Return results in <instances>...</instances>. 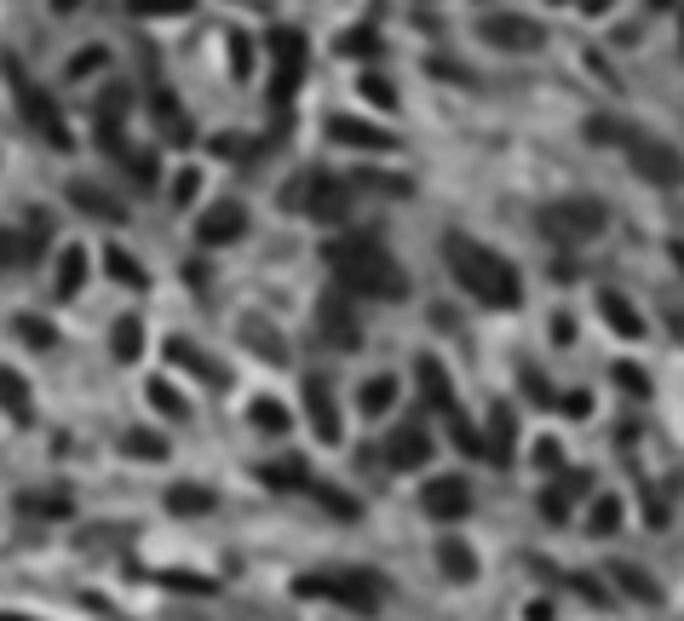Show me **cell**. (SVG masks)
Here are the masks:
<instances>
[{
	"instance_id": "obj_1",
	"label": "cell",
	"mask_w": 684,
	"mask_h": 621,
	"mask_svg": "<svg viewBox=\"0 0 684 621\" xmlns=\"http://www.w3.org/2000/svg\"><path fill=\"white\" fill-rule=\"evenodd\" d=\"M322 265L334 271V288L345 299H403L409 294V276L391 259V248L368 230H345L322 242Z\"/></svg>"
},
{
	"instance_id": "obj_2",
	"label": "cell",
	"mask_w": 684,
	"mask_h": 621,
	"mask_svg": "<svg viewBox=\"0 0 684 621\" xmlns=\"http://www.w3.org/2000/svg\"><path fill=\"white\" fill-rule=\"evenodd\" d=\"M443 259H449V276L460 282V294L478 299L483 311H518L524 305V276L501 248H489V242L466 236V230H449Z\"/></svg>"
},
{
	"instance_id": "obj_3",
	"label": "cell",
	"mask_w": 684,
	"mask_h": 621,
	"mask_svg": "<svg viewBox=\"0 0 684 621\" xmlns=\"http://www.w3.org/2000/svg\"><path fill=\"white\" fill-rule=\"evenodd\" d=\"M299 598H328L340 610H357V616H374L380 598H386V575L363 570V564H345V570H317V575H299L294 581Z\"/></svg>"
},
{
	"instance_id": "obj_4",
	"label": "cell",
	"mask_w": 684,
	"mask_h": 621,
	"mask_svg": "<svg viewBox=\"0 0 684 621\" xmlns=\"http://www.w3.org/2000/svg\"><path fill=\"white\" fill-rule=\"evenodd\" d=\"M604 225H610V207L598 196H558V202L541 207V230L558 248H581V242L604 236Z\"/></svg>"
},
{
	"instance_id": "obj_5",
	"label": "cell",
	"mask_w": 684,
	"mask_h": 621,
	"mask_svg": "<svg viewBox=\"0 0 684 621\" xmlns=\"http://www.w3.org/2000/svg\"><path fill=\"white\" fill-rule=\"evenodd\" d=\"M621 150H627V161H633V173H639L644 184H656V190H679L684 184V150L679 144H667V138L633 127V138H627Z\"/></svg>"
},
{
	"instance_id": "obj_6",
	"label": "cell",
	"mask_w": 684,
	"mask_h": 621,
	"mask_svg": "<svg viewBox=\"0 0 684 621\" xmlns=\"http://www.w3.org/2000/svg\"><path fill=\"white\" fill-rule=\"evenodd\" d=\"M478 41L495 46V52H512V58H529V52L547 46V23L529 18V12H483Z\"/></svg>"
},
{
	"instance_id": "obj_7",
	"label": "cell",
	"mask_w": 684,
	"mask_h": 621,
	"mask_svg": "<svg viewBox=\"0 0 684 621\" xmlns=\"http://www.w3.org/2000/svg\"><path fill=\"white\" fill-rule=\"evenodd\" d=\"M299 81H305V35L299 29H271V104L288 110Z\"/></svg>"
},
{
	"instance_id": "obj_8",
	"label": "cell",
	"mask_w": 684,
	"mask_h": 621,
	"mask_svg": "<svg viewBox=\"0 0 684 621\" xmlns=\"http://www.w3.org/2000/svg\"><path fill=\"white\" fill-rule=\"evenodd\" d=\"M351 202H357V190L351 179H334V173H305V190H299V207L317 219V225H334L340 230L351 219Z\"/></svg>"
},
{
	"instance_id": "obj_9",
	"label": "cell",
	"mask_w": 684,
	"mask_h": 621,
	"mask_svg": "<svg viewBox=\"0 0 684 621\" xmlns=\"http://www.w3.org/2000/svg\"><path fill=\"white\" fill-rule=\"evenodd\" d=\"M18 110H23V127L35 138H46L52 150H75V138H69L64 127V110H58V98L46 87H35V81H18Z\"/></svg>"
},
{
	"instance_id": "obj_10",
	"label": "cell",
	"mask_w": 684,
	"mask_h": 621,
	"mask_svg": "<svg viewBox=\"0 0 684 621\" xmlns=\"http://www.w3.org/2000/svg\"><path fill=\"white\" fill-rule=\"evenodd\" d=\"M420 512H426L432 524H460V518L472 512V483L460 478V472H437V478H426V489H420Z\"/></svg>"
},
{
	"instance_id": "obj_11",
	"label": "cell",
	"mask_w": 684,
	"mask_h": 621,
	"mask_svg": "<svg viewBox=\"0 0 684 621\" xmlns=\"http://www.w3.org/2000/svg\"><path fill=\"white\" fill-rule=\"evenodd\" d=\"M432 455H437L432 432H426V426H414V420H403V426L380 443V460H386L391 472H420Z\"/></svg>"
},
{
	"instance_id": "obj_12",
	"label": "cell",
	"mask_w": 684,
	"mask_h": 621,
	"mask_svg": "<svg viewBox=\"0 0 684 621\" xmlns=\"http://www.w3.org/2000/svg\"><path fill=\"white\" fill-rule=\"evenodd\" d=\"M328 138L345 150H374V156L397 150V133H386L380 121H363V115H328Z\"/></svg>"
},
{
	"instance_id": "obj_13",
	"label": "cell",
	"mask_w": 684,
	"mask_h": 621,
	"mask_svg": "<svg viewBox=\"0 0 684 621\" xmlns=\"http://www.w3.org/2000/svg\"><path fill=\"white\" fill-rule=\"evenodd\" d=\"M248 236V207L242 202H213L196 219V242L202 248H225V242H242Z\"/></svg>"
},
{
	"instance_id": "obj_14",
	"label": "cell",
	"mask_w": 684,
	"mask_h": 621,
	"mask_svg": "<svg viewBox=\"0 0 684 621\" xmlns=\"http://www.w3.org/2000/svg\"><path fill=\"white\" fill-rule=\"evenodd\" d=\"M305 420H311V432H317L328 449L345 437V420H340V403H334V386H328V380H317V374L305 380Z\"/></svg>"
},
{
	"instance_id": "obj_15",
	"label": "cell",
	"mask_w": 684,
	"mask_h": 621,
	"mask_svg": "<svg viewBox=\"0 0 684 621\" xmlns=\"http://www.w3.org/2000/svg\"><path fill=\"white\" fill-rule=\"evenodd\" d=\"M414 386L426 397V409L432 414H460V397L449 386V368L437 363V357H414Z\"/></svg>"
},
{
	"instance_id": "obj_16",
	"label": "cell",
	"mask_w": 684,
	"mask_h": 621,
	"mask_svg": "<svg viewBox=\"0 0 684 621\" xmlns=\"http://www.w3.org/2000/svg\"><path fill=\"white\" fill-rule=\"evenodd\" d=\"M598 317H604V328L621 334V340H644V334H650V322L639 317V305L621 294V288H598Z\"/></svg>"
},
{
	"instance_id": "obj_17",
	"label": "cell",
	"mask_w": 684,
	"mask_h": 621,
	"mask_svg": "<svg viewBox=\"0 0 684 621\" xmlns=\"http://www.w3.org/2000/svg\"><path fill=\"white\" fill-rule=\"evenodd\" d=\"M317 334H322L328 345H340V351H351V345H357V317H351V299H345L340 288H334V294L317 305Z\"/></svg>"
},
{
	"instance_id": "obj_18",
	"label": "cell",
	"mask_w": 684,
	"mask_h": 621,
	"mask_svg": "<svg viewBox=\"0 0 684 621\" xmlns=\"http://www.w3.org/2000/svg\"><path fill=\"white\" fill-rule=\"evenodd\" d=\"M144 104H150V121H156V133L167 138V144H190V138H196L190 115L179 110V98H173L167 87H150V98H144Z\"/></svg>"
},
{
	"instance_id": "obj_19",
	"label": "cell",
	"mask_w": 684,
	"mask_h": 621,
	"mask_svg": "<svg viewBox=\"0 0 684 621\" xmlns=\"http://www.w3.org/2000/svg\"><path fill=\"white\" fill-rule=\"evenodd\" d=\"M69 202L81 207V213H92V219H104V225H121V219H127V202L110 196L104 184H87V179H69Z\"/></svg>"
},
{
	"instance_id": "obj_20",
	"label": "cell",
	"mask_w": 684,
	"mask_h": 621,
	"mask_svg": "<svg viewBox=\"0 0 684 621\" xmlns=\"http://www.w3.org/2000/svg\"><path fill=\"white\" fill-rule=\"evenodd\" d=\"M167 363H179L184 374H196V380H202V386H225V368L213 363V357H207L202 345H190V340H167Z\"/></svg>"
},
{
	"instance_id": "obj_21",
	"label": "cell",
	"mask_w": 684,
	"mask_h": 621,
	"mask_svg": "<svg viewBox=\"0 0 684 621\" xmlns=\"http://www.w3.org/2000/svg\"><path fill=\"white\" fill-rule=\"evenodd\" d=\"M87 276H92L87 248H64V253H58V271H52V294H58V299H75Z\"/></svg>"
},
{
	"instance_id": "obj_22",
	"label": "cell",
	"mask_w": 684,
	"mask_h": 621,
	"mask_svg": "<svg viewBox=\"0 0 684 621\" xmlns=\"http://www.w3.org/2000/svg\"><path fill=\"white\" fill-rule=\"evenodd\" d=\"M0 409L12 414L18 426L35 420V397H29V380H23L18 368H0Z\"/></svg>"
},
{
	"instance_id": "obj_23",
	"label": "cell",
	"mask_w": 684,
	"mask_h": 621,
	"mask_svg": "<svg viewBox=\"0 0 684 621\" xmlns=\"http://www.w3.org/2000/svg\"><path fill=\"white\" fill-rule=\"evenodd\" d=\"M397 374H368L363 386H357V409L368 414V420H374V414H391L397 409Z\"/></svg>"
},
{
	"instance_id": "obj_24",
	"label": "cell",
	"mask_w": 684,
	"mask_h": 621,
	"mask_svg": "<svg viewBox=\"0 0 684 621\" xmlns=\"http://www.w3.org/2000/svg\"><path fill=\"white\" fill-rule=\"evenodd\" d=\"M437 570L449 581H478V552L466 547L460 535H449V541H437Z\"/></svg>"
},
{
	"instance_id": "obj_25",
	"label": "cell",
	"mask_w": 684,
	"mask_h": 621,
	"mask_svg": "<svg viewBox=\"0 0 684 621\" xmlns=\"http://www.w3.org/2000/svg\"><path fill=\"white\" fill-rule=\"evenodd\" d=\"M213 506H219V495L207 483H173L167 489V512H179V518H207Z\"/></svg>"
},
{
	"instance_id": "obj_26",
	"label": "cell",
	"mask_w": 684,
	"mask_h": 621,
	"mask_svg": "<svg viewBox=\"0 0 684 621\" xmlns=\"http://www.w3.org/2000/svg\"><path fill=\"white\" fill-rule=\"evenodd\" d=\"M18 512H29V518H75V501H69V489H29V495H18Z\"/></svg>"
},
{
	"instance_id": "obj_27",
	"label": "cell",
	"mask_w": 684,
	"mask_h": 621,
	"mask_svg": "<svg viewBox=\"0 0 684 621\" xmlns=\"http://www.w3.org/2000/svg\"><path fill=\"white\" fill-rule=\"evenodd\" d=\"M110 357H115V363H138V357H144V317H115Z\"/></svg>"
},
{
	"instance_id": "obj_28",
	"label": "cell",
	"mask_w": 684,
	"mask_h": 621,
	"mask_svg": "<svg viewBox=\"0 0 684 621\" xmlns=\"http://www.w3.org/2000/svg\"><path fill=\"white\" fill-rule=\"evenodd\" d=\"M483 443H489V460H506V455H512V443H518V420H512V409H506V403H495Z\"/></svg>"
},
{
	"instance_id": "obj_29",
	"label": "cell",
	"mask_w": 684,
	"mask_h": 621,
	"mask_svg": "<svg viewBox=\"0 0 684 621\" xmlns=\"http://www.w3.org/2000/svg\"><path fill=\"white\" fill-rule=\"evenodd\" d=\"M621 518H627V506H621V495H593V506H587V535H616Z\"/></svg>"
},
{
	"instance_id": "obj_30",
	"label": "cell",
	"mask_w": 684,
	"mask_h": 621,
	"mask_svg": "<svg viewBox=\"0 0 684 621\" xmlns=\"http://www.w3.org/2000/svg\"><path fill=\"white\" fill-rule=\"evenodd\" d=\"M334 52H340V58H368V64H374V58H380V29H374V23H351L340 41H334Z\"/></svg>"
},
{
	"instance_id": "obj_31",
	"label": "cell",
	"mask_w": 684,
	"mask_h": 621,
	"mask_svg": "<svg viewBox=\"0 0 684 621\" xmlns=\"http://www.w3.org/2000/svg\"><path fill=\"white\" fill-rule=\"evenodd\" d=\"M248 420H253V426H259V432H265V437H282V432H288V426H294V414L282 409L276 397H253Z\"/></svg>"
},
{
	"instance_id": "obj_32",
	"label": "cell",
	"mask_w": 684,
	"mask_h": 621,
	"mask_svg": "<svg viewBox=\"0 0 684 621\" xmlns=\"http://www.w3.org/2000/svg\"><path fill=\"white\" fill-rule=\"evenodd\" d=\"M610 581H616L621 593H633L639 604H656V598H662V593H656V581H650L639 564H610Z\"/></svg>"
},
{
	"instance_id": "obj_33",
	"label": "cell",
	"mask_w": 684,
	"mask_h": 621,
	"mask_svg": "<svg viewBox=\"0 0 684 621\" xmlns=\"http://www.w3.org/2000/svg\"><path fill=\"white\" fill-rule=\"evenodd\" d=\"M121 449H127L133 460H167V437L150 432V426H133V432L121 437Z\"/></svg>"
},
{
	"instance_id": "obj_34",
	"label": "cell",
	"mask_w": 684,
	"mask_h": 621,
	"mask_svg": "<svg viewBox=\"0 0 684 621\" xmlns=\"http://www.w3.org/2000/svg\"><path fill=\"white\" fill-rule=\"evenodd\" d=\"M242 340H248L253 351H265L271 363H282V357H288V340H282V334H271V328H265L259 317H248V322H242Z\"/></svg>"
},
{
	"instance_id": "obj_35",
	"label": "cell",
	"mask_w": 684,
	"mask_h": 621,
	"mask_svg": "<svg viewBox=\"0 0 684 621\" xmlns=\"http://www.w3.org/2000/svg\"><path fill=\"white\" fill-rule=\"evenodd\" d=\"M104 265H110V276L121 282V288H144L150 276H144V265H138L127 248H104Z\"/></svg>"
},
{
	"instance_id": "obj_36",
	"label": "cell",
	"mask_w": 684,
	"mask_h": 621,
	"mask_svg": "<svg viewBox=\"0 0 684 621\" xmlns=\"http://www.w3.org/2000/svg\"><path fill=\"white\" fill-rule=\"evenodd\" d=\"M259 478L271 483V489H299V483H311V472H305V460H299V455H288V460H271Z\"/></svg>"
},
{
	"instance_id": "obj_37",
	"label": "cell",
	"mask_w": 684,
	"mask_h": 621,
	"mask_svg": "<svg viewBox=\"0 0 684 621\" xmlns=\"http://www.w3.org/2000/svg\"><path fill=\"white\" fill-rule=\"evenodd\" d=\"M357 92H363L374 110H397V87H391L380 69H363V75H357Z\"/></svg>"
},
{
	"instance_id": "obj_38",
	"label": "cell",
	"mask_w": 684,
	"mask_h": 621,
	"mask_svg": "<svg viewBox=\"0 0 684 621\" xmlns=\"http://www.w3.org/2000/svg\"><path fill=\"white\" fill-rule=\"evenodd\" d=\"M311 495H317V506H328V512H334V518H340V524H351V518H357V512H363V506L351 501V495H345L340 483H311Z\"/></svg>"
},
{
	"instance_id": "obj_39",
	"label": "cell",
	"mask_w": 684,
	"mask_h": 621,
	"mask_svg": "<svg viewBox=\"0 0 684 621\" xmlns=\"http://www.w3.org/2000/svg\"><path fill=\"white\" fill-rule=\"evenodd\" d=\"M150 403H156L161 420H190V397H179L167 380H150Z\"/></svg>"
},
{
	"instance_id": "obj_40",
	"label": "cell",
	"mask_w": 684,
	"mask_h": 621,
	"mask_svg": "<svg viewBox=\"0 0 684 621\" xmlns=\"http://www.w3.org/2000/svg\"><path fill=\"white\" fill-rule=\"evenodd\" d=\"M127 173H133L138 190H156V184H161V161H156V150H127Z\"/></svg>"
},
{
	"instance_id": "obj_41",
	"label": "cell",
	"mask_w": 684,
	"mask_h": 621,
	"mask_svg": "<svg viewBox=\"0 0 684 621\" xmlns=\"http://www.w3.org/2000/svg\"><path fill=\"white\" fill-rule=\"evenodd\" d=\"M18 334H23V345H35V351H52V345H58L52 322H41L35 311H18Z\"/></svg>"
},
{
	"instance_id": "obj_42",
	"label": "cell",
	"mask_w": 684,
	"mask_h": 621,
	"mask_svg": "<svg viewBox=\"0 0 684 621\" xmlns=\"http://www.w3.org/2000/svg\"><path fill=\"white\" fill-rule=\"evenodd\" d=\"M587 138H593V144H627V138H633V127H627V121H616V115H593V121H587Z\"/></svg>"
},
{
	"instance_id": "obj_43",
	"label": "cell",
	"mask_w": 684,
	"mask_h": 621,
	"mask_svg": "<svg viewBox=\"0 0 684 621\" xmlns=\"http://www.w3.org/2000/svg\"><path fill=\"white\" fill-rule=\"evenodd\" d=\"M610 380H616V386L627 391V397H639V403L650 397V374H644L639 363H616V368H610Z\"/></svg>"
},
{
	"instance_id": "obj_44",
	"label": "cell",
	"mask_w": 684,
	"mask_h": 621,
	"mask_svg": "<svg viewBox=\"0 0 684 621\" xmlns=\"http://www.w3.org/2000/svg\"><path fill=\"white\" fill-rule=\"evenodd\" d=\"M127 12L133 18H184L190 0H127Z\"/></svg>"
},
{
	"instance_id": "obj_45",
	"label": "cell",
	"mask_w": 684,
	"mask_h": 621,
	"mask_svg": "<svg viewBox=\"0 0 684 621\" xmlns=\"http://www.w3.org/2000/svg\"><path fill=\"white\" fill-rule=\"evenodd\" d=\"M225 52H230V69H236V75H253V35L230 29V35H225Z\"/></svg>"
},
{
	"instance_id": "obj_46",
	"label": "cell",
	"mask_w": 684,
	"mask_h": 621,
	"mask_svg": "<svg viewBox=\"0 0 684 621\" xmlns=\"http://www.w3.org/2000/svg\"><path fill=\"white\" fill-rule=\"evenodd\" d=\"M518 386H524V397L535 403V409H552V403H558V391L541 380V368H524V374H518Z\"/></svg>"
},
{
	"instance_id": "obj_47",
	"label": "cell",
	"mask_w": 684,
	"mask_h": 621,
	"mask_svg": "<svg viewBox=\"0 0 684 621\" xmlns=\"http://www.w3.org/2000/svg\"><path fill=\"white\" fill-rule=\"evenodd\" d=\"M104 64H110V52H104V46H87V52H75V58H69V75L81 81V75H92V69H104Z\"/></svg>"
},
{
	"instance_id": "obj_48",
	"label": "cell",
	"mask_w": 684,
	"mask_h": 621,
	"mask_svg": "<svg viewBox=\"0 0 684 621\" xmlns=\"http://www.w3.org/2000/svg\"><path fill=\"white\" fill-rule=\"evenodd\" d=\"M196 190H202V173H196V167H184V173H173V190H167V196H173V202H196Z\"/></svg>"
},
{
	"instance_id": "obj_49",
	"label": "cell",
	"mask_w": 684,
	"mask_h": 621,
	"mask_svg": "<svg viewBox=\"0 0 684 621\" xmlns=\"http://www.w3.org/2000/svg\"><path fill=\"white\" fill-rule=\"evenodd\" d=\"M535 466H541V472H564V449H558V443H552V437H541V443H535Z\"/></svg>"
},
{
	"instance_id": "obj_50",
	"label": "cell",
	"mask_w": 684,
	"mask_h": 621,
	"mask_svg": "<svg viewBox=\"0 0 684 621\" xmlns=\"http://www.w3.org/2000/svg\"><path fill=\"white\" fill-rule=\"evenodd\" d=\"M558 403H564L558 414H570V420H587V414H593V391H570V397H558Z\"/></svg>"
},
{
	"instance_id": "obj_51",
	"label": "cell",
	"mask_w": 684,
	"mask_h": 621,
	"mask_svg": "<svg viewBox=\"0 0 684 621\" xmlns=\"http://www.w3.org/2000/svg\"><path fill=\"white\" fill-rule=\"evenodd\" d=\"M552 340H558V345H570V340H575V322H570V311H552Z\"/></svg>"
},
{
	"instance_id": "obj_52",
	"label": "cell",
	"mask_w": 684,
	"mask_h": 621,
	"mask_svg": "<svg viewBox=\"0 0 684 621\" xmlns=\"http://www.w3.org/2000/svg\"><path fill=\"white\" fill-rule=\"evenodd\" d=\"M575 6H581V12H587V18H604V12H610V6H616V0H575Z\"/></svg>"
},
{
	"instance_id": "obj_53",
	"label": "cell",
	"mask_w": 684,
	"mask_h": 621,
	"mask_svg": "<svg viewBox=\"0 0 684 621\" xmlns=\"http://www.w3.org/2000/svg\"><path fill=\"white\" fill-rule=\"evenodd\" d=\"M524 621H552V604H547V598H535V604L524 610Z\"/></svg>"
},
{
	"instance_id": "obj_54",
	"label": "cell",
	"mask_w": 684,
	"mask_h": 621,
	"mask_svg": "<svg viewBox=\"0 0 684 621\" xmlns=\"http://www.w3.org/2000/svg\"><path fill=\"white\" fill-rule=\"evenodd\" d=\"M644 12H679V0H644Z\"/></svg>"
},
{
	"instance_id": "obj_55",
	"label": "cell",
	"mask_w": 684,
	"mask_h": 621,
	"mask_svg": "<svg viewBox=\"0 0 684 621\" xmlns=\"http://www.w3.org/2000/svg\"><path fill=\"white\" fill-rule=\"evenodd\" d=\"M75 6H81V0H52V12H64V18L75 12Z\"/></svg>"
},
{
	"instance_id": "obj_56",
	"label": "cell",
	"mask_w": 684,
	"mask_h": 621,
	"mask_svg": "<svg viewBox=\"0 0 684 621\" xmlns=\"http://www.w3.org/2000/svg\"><path fill=\"white\" fill-rule=\"evenodd\" d=\"M667 253H673V265H679V271H684V242H673V248H667Z\"/></svg>"
},
{
	"instance_id": "obj_57",
	"label": "cell",
	"mask_w": 684,
	"mask_h": 621,
	"mask_svg": "<svg viewBox=\"0 0 684 621\" xmlns=\"http://www.w3.org/2000/svg\"><path fill=\"white\" fill-rule=\"evenodd\" d=\"M0 621H29V616H0Z\"/></svg>"
},
{
	"instance_id": "obj_58",
	"label": "cell",
	"mask_w": 684,
	"mask_h": 621,
	"mask_svg": "<svg viewBox=\"0 0 684 621\" xmlns=\"http://www.w3.org/2000/svg\"><path fill=\"white\" fill-rule=\"evenodd\" d=\"M552 6H575V0H552Z\"/></svg>"
},
{
	"instance_id": "obj_59",
	"label": "cell",
	"mask_w": 684,
	"mask_h": 621,
	"mask_svg": "<svg viewBox=\"0 0 684 621\" xmlns=\"http://www.w3.org/2000/svg\"><path fill=\"white\" fill-rule=\"evenodd\" d=\"M679 23H684V0H679Z\"/></svg>"
}]
</instances>
